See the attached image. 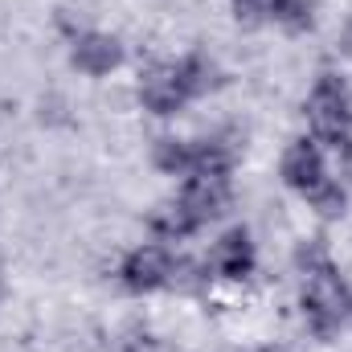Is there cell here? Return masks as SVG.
Returning a JSON list of instances; mask_svg holds the SVG:
<instances>
[{"instance_id": "obj_16", "label": "cell", "mask_w": 352, "mask_h": 352, "mask_svg": "<svg viewBox=\"0 0 352 352\" xmlns=\"http://www.w3.org/2000/svg\"><path fill=\"white\" fill-rule=\"evenodd\" d=\"M349 320H352V311H349Z\"/></svg>"}, {"instance_id": "obj_9", "label": "cell", "mask_w": 352, "mask_h": 352, "mask_svg": "<svg viewBox=\"0 0 352 352\" xmlns=\"http://www.w3.org/2000/svg\"><path fill=\"white\" fill-rule=\"evenodd\" d=\"M176 70H180V78H184L188 98H201V94H209V90L221 82V70H217L205 54H188V58H180Z\"/></svg>"}, {"instance_id": "obj_11", "label": "cell", "mask_w": 352, "mask_h": 352, "mask_svg": "<svg viewBox=\"0 0 352 352\" xmlns=\"http://www.w3.org/2000/svg\"><path fill=\"white\" fill-rule=\"evenodd\" d=\"M148 226H152V234H160V238H188V234L197 230V221L184 213L180 201H164L160 209H152Z\"/></svg>"}, {"instance_id": "obj_7", "label": "cell", "mask_w": 352, "mask_h": 352, "mask_svg": "<svg viewBox=\"0 0 352 352\" xmlns=\"http://www.w3.org/2000/svg\"><path fill=\"white\" fill-rule=\"evenodd\" d=\"M70 58H74V66H78L82 74L102 78V74H111V70L123 66V45H119V37H111V33H78Z\"/></svg>"}, {"instance_id": "obj_12", "label": "cell", "mask_w": 352, "mask_h": 352, "mask_svg": "<svg viewBox=\"0 0 352 352\" xmlns=\"http://www.w3.org/2000/svg\"><path fill=\"white\" fill-rule=\"evenodd\" d=\"M270 16L287 29V33H307L316 25V0H274Z\"/></svg>"}, {"instance_id": "obj_6", "label": "cell", "mask_w": 352, "mask_h": 352, "mask_svg": "<svg viewBox=\"0 0 352 352\" xmlns=\"http://www.w3.org/2000/svg\"><path fill=\"white\" fill-rule=\"evenodd\" d=\"M283 180H287L295 192H303V197H311V192L328 180L324 156H320V148H316L311 140H295V144L283 152Z\"/></svg>"}, {"instance_id": "obj_3", "label": "cell", "mask_w": 352, "mask_h": 352, "mask_svg": "<svg viewBox=\"0 0 352 352\" xmlns=\"http://www.w3.org/2000/svg\"><path fill=\"white\" fill-rule=\"evenodd\" d=\"M176 201L184 205V213H188V217L197 221V230H201L205 221H213V217L226 213V205H230V176L226 173L188 176V180H184V192H180Z\"/></svg>"}, {"instance_id": "obj_13", "label": "cell", "mask_w": 352, "mask_h": 352, "mask_svg": "<svg viewBox=\"0 0 352 352\" xmlns=\"http://www.w3.org/2000/svg\"><path fill=\"white\" fill-rule=\"evenodd\" d=\"M307 201L316 205V213H320V217H340V213H344V205H349V192H344L336 180H324Z\"/></svg>"}, {"instance_id": "obj_8", "label": "cell", "mask_w": 352, "mask_h": 352, "mask_svg": "<svg viewBox=\"0 0 352 352\" xmlns=\"http://www.w3.org/2000/svg\"><path fill=\"white\" fill-rule=\"evenodd\" d=\"M209 266L221 274V278H246L250 270H254V242H250V234L238 226V230H230V234H221L217 238V246H213V254H209Z\"/></svg>"}, {"instance_id": "obj_15", "label": "cell", "mask_w": 352, "mask_h": 352, "mask_svg": "<svg viewBox=\"0 0 352 352\" xmlns=\"http://www.w3.org/2000/svg\"><path fill=\"white\" fill-rule=\"evenodd\" d=\"M344 168H349V176H352V144L344 148Z\"/></svg>"}, {"instance_id": "obj_1", "label": "cell", "mask_w": 352, "mask_h": 352, "mask_svg": "<svg viewBox=\"0 0 352 352\" xmlns=\"http://www.w3.org/2000/svg\"><path fill=\"white\" fill-rule=\"evenodd\" d=\"M299 270H303V320L311 324L316 336H332L352 311V295H349V283L336 274L332 258L324 254L320 242H307L299 250Z\"/></svg>"}, {"instance_id": "obj_4", "label": "cell", "mask_w": 352, "mask_h": 352, "mask_svg": "<svg viewBox=\"0 0 352 352\" xmlns=\"http://www.w3.org/2000/svg\"><path fill=\"white\" fill-rule=\"evenodd\" d=\"M119 278H123V287L135 291V295L160 291V287H168V278H173V254H168L164 246H135V250L123 258V266H119Z\"/></svg>"}, {"instance_id": "obj_10", "label": "cell", "mask_w": 352, "mask_h": 352, "mask_svg": "<svg viewBox=\"0 0 352 352\" xmlns=\"http://www.w3.org/2000/svg\"><path fill=\"white\" fill-rule=\"evenodd\" d=\"M152 164L168 176H192V140H173V135L156 140Z\"/></svg>"}, {"instance_id": "obj_14", "label": "cell", "mask_w": 352, "mask_h": 352, "mask_svg": "<svg viewBox=\"0 0 352 352\" xmlns=\"http://www.w3.org/2000/svg\"><path fill=\"white\" fill-rule=\"evenodd\" d=\"M270 8H274V0H234V16H238L242 25H258V21H266Z\"/></svg>"}, {"instance_id": "obj_2", "label": "cell", "mask_w": 352, "mask_h": 352, "mask_svg": "<svg viewBox=\"0 0 352 352\" xmlns=\"http://www.w3.org/2000/svg\"><path fill=\"white\" fill-rule=\"evenodd\" d=\"M307 123L316 131L320 144L332 148H349V131H352V98L349 87L336 74H320L316 87L307 94Z\"/></svg>"}, {"instance_id": "obj_5", "label": "cell", "mask_w": 352, "mask_h": 352, "mask_svg": "<svg viewBox=\"0 0 352 352\" xmlns=\"http://www.w3.org/2000/svg\"><path fill=\"white\" fill-rule=\"evenodd\" d=\"M140 102H144L152 115H176V111L188 102V90H184V78H180L176 62L144 70V78H140Z\"/></svg>"}]
</instances>
